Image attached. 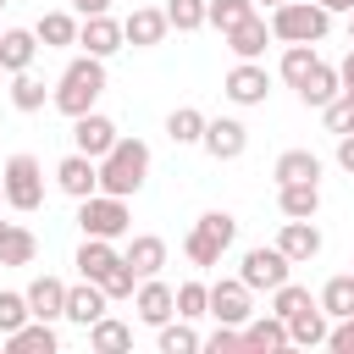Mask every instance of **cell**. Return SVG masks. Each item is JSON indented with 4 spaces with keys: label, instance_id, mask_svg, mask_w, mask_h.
<instances>
[{
    "label": "cell",
    "instance_id": "6da1fadb",
    "mask_svg": "<svg viewBox=\"0 0 354 354\" xmlns=\"http://www.w3.org/2000/svg\"><path fill=\"white\" fill-rule=\"evenodd\" d=\"M100 194H116V199H133L149 177V144L144 138H116L100 160Z\"/></svg>",
    "mask_w": 354,
    "mask_h": 354
},
{
    "label": "cell",
    "instance_id": "7a4b0ae2",
    "mask_svg": "<svg viewBox=\"0 0 354 354\" xmlns=\"http://www.w3.org/2000/svg\"><path fill=\"white\" fill-rule=\"evenodd\" d=\"M100 94H105V61L100 55H77V61H66L61 83L50 88V105L61 116H83V111H94Z\"/></svg>",
    "mask_w": 354,
    "mask_h": 354
},
{
    "label": "cell",
    "instance_id": "3957f363",
    "mask_svg": "<svg viewBox=\"0 0 354 354\" xmlns=\"http://www.w3.org/2000/svg\"><path fill=\"white\" fill-rule=\"evenodd\" d=\"M266 22H271V39H282V44H321L332 28V11L315 0H282V6H271Z\"/></svg>",
    "mask_w": 354,
    "mask_h": 354
},
{
    "label": "cell",
    "instance_id": "277c9868",
    "mask_svg": "<svg viewBox=\"0 0 354 354\" xmlns=\"http://www.w3.org/2000/svg\"><path fill=\"white\" fill-rule=\"evenodd\" d=\"M232 238H238V221H232V210H205V216L188 227V238H183V254H188L194 266H221V254L232 249Z\"/></svg>",
    "mask_w": 354,
    "mask_h": 354
},
{
    "label": "cell",
    "instance_id": "5b68a950",
    "mask_svg": "<svg viewBox=\"0 0 354 354\" xmlns=\"http://www.w3.org/2000/svg\"><path fill=\"white\" fill-rule=\"evenodd\" d=\"M77 227H83V238H111L116 243L133 227V210L116 194H88V199H77Z\"/></svg>",
    "mask_w": 354,
    "mask_h": 354
},
{
    "label": "cell",
    "instance_id": "8992f818",
    "mask_svg": "<svg viewBox=\"0 0 354 354\" xmlns=\"http://www.w3.org/2000/svg\"><path fill=\"white\" fill-rule=\"evenodd\" d=\"M0 183H6V205L11 210H39L44 205V166L33 155H11L0 166Z\"/></svg>",
    "mask_w": 354,
    "mask_h": 354
},
{
    "label": "cell",
    "instance_id": "52a82bcc",
    "mask_svg": "<svg viewBox=\"0 0 354 354\" xmlns=\"http://www.w3.org/2000/svg\"><path fill=\"white\" fill-rule=\"evenodd\" d=\"M288 271H293V260H288L277 243L243 249V260H238V277H243V288H249V293H271V288H282V282H288Z\"/></svg>",
    "mask_w": 354,
    "mask_h": 354
},
{
    "label": "cell",
    "instance_id": "ba28073f",
    "mask_svg": "<svg viewBox=\"0 0 354 354\" xmlns=\"http://www.w3.org/2000/svg\"><path fill=\"white\" fill-rule=\"evenodd\" d=\"M205 315H216V321H227V326H243V321L254 315V293L243 288V277L210 282V288H205Z\"/></svg>",
    "mask_w": 354,
    "mask_h": 354
},
{
    "label": "cell",
    "instance_id": "9c48e42d",
    "mask_svg": "<svg viewBox=\"0 0 354 354\" xmlns=\"http://www.w3.org/2000/svg\"><path fill=\"white\" fill-rule=\"evenodd\" d=\"M199 149L210 160H238L249 149V127L238 116H205V133H199Z\"/></svg>",
    "mask_w": 354,
    "mask_h": 354
},
{
    "label": "cell",
    "instance_id": "30bf717a",
    "mask_svg": "<svg viewBox=\"0 0 354 354\" xmlns=\"http://www.w3.org/2000/svg\"><path fill=\"white\" fill-rule=\"evenodd\" d=\"M221 94H227L232 105H266V100H271V72H266L260 61H238V66L221 77Z\"/></svg>",
    "mask_w": 354,
    "mask_h": 354
},
{
    "label": "cell",
    "instance_id": "8fae6325",
    "mask_svg": "<svg viewBox=\"0 0 354 354\" xmlns=\"http://www.w3.org/2000/svg\"><path fill=\"white\" fill-rule=\"evenodd\" d=\"M116 138H122V133H116V122H111V116H100V111H83V116H72V149H77V155L100 160V155H105Z\"/></svg>",
    "mask_w": 354,
    "mask_h": 354
},
{
    "label": "cell",
    "instance_id": "7c38bea8",
    "mask_svg": "<svg viewBox=\"0 0 354 354\" xmlns=\"http://www.w3.org/2000/svg\"><path fill=\"white\" fill-rule=\"evenodd\" d=\"M77 44H83V55L111 61V55L122 50V22H116L111 11H94V17H83V22H77Z\"/></svg>",
    "mask_w": 354,
    "mask_h": 354
},
{
    "label": "cell",
    "instance_id": "4fadbf2b",
    "mask_svg": "<svg viewBox=\"0 0 354 354\" xmlns=\"http://www.w3.org/2000/svg\"><path fill=\"white\" fill-rule=\"evenodd\" d=\"M277 249H282L293 266L315 260V254H321V227H315V216H288L282 232H277Z\"/></svg>",
    "mask_w": 354,
    "mask_h": 354
},
{
    "label": "cell",
    "instance_id": "5bb4252c",
    "mask_svg": "<svg viewBox=\"0 0 354 354\" xmlns=\"http://www.w3.org/2000/svg\"><path fill=\"white\" fill-rule=\"evenodd\" d=\"M133 315H138L144 326L171 321V315H177V304H171V282H160V277H138V288H133Z\"/></svg>",
    "mask_w": 354,
    "mask_h": 354
},
{
    "label": "cell",
    "instance_id": "9a60e30c",
    "mask_svg": "<svg viewBox=\"0 0 354 354\" xmlns=\"http://www.w3.org/2000/svg\"><path fill=\"white\" fill-rule=\"evenodd\" d=\"M166 33H171V22L160 6H138L133 17H122V44H133V50H155Z\"/></svg>",
    "mask_w": 354,
    "mask_h": 354
},
{
    "label": "cell",
    "instance_id": "2e32d148",
    "mask_svg": "<svg viewBox=\"0 0 354 354\" xmlns=\"http://www.w3.org/2000/svg\"><path fill=\"white\" fill-rule=\"evenodd\" d=\"M105 304H111V299H105V288H100V282H88V277H77V282L66 288V310H61V321H77V326L88 332V326L105 315Z\"/></svg>",
    "mask_w": 354,
    "mask_h": 354
},
{
    "label": "cell",
    "instance_id": "e0dca14e",
    "mask_svg": "<svg viewBox=\"0 0 354 354\" xmlns=\"http://www.w3.org/2000/svg\"><path fill=\"white\" fill-rule=\"evenodd\" d=\"M221 44H227L238 61H260V55H266V44H271V22L254 11V17H243L238 28H227V33H221Z\"/></svg>",
    "mask_w": 354,
    "mask_h": 354
},
{
    "label": "cell",
    "instance_id": "ac0fdd59",
    "mask_svg": "<svg viewBox=\"0 0 354 354\" xmlns=\"http://www.w3.org/2000/svg\"><path fill=\"white\" fill-rule=\"evenodd\" d=\"M55 188H61L66 199H88V194H100V166L72 149V155L55 166Z\"/></svg>",
    "mask_w": 354,
    "mask_h": 354
},
{
    "label": "cell",
    "instance_id": "d6986e66",
    "mask_svg": "<svg viewBox=\"0 0 354 354\" xmlns=\"http://www.w3.org/2000/svg\"><path fill=\"white\" fill-rule=\"evenodd\" d=\"M22 299H28V315L33 321H61V310H66V282L61 277H33L28 288H22Z\"/></svg>",
    "mask_w": 354,
    "mask_h": 354
},
{
    "label": "cell",
    "instance_id": "ffe728a7",
    "mask_svg": "<svg viewBox=\"0 0 354 354\" xmlns=\"http://www.w3.org/2000/svg\"><path fill=\"white\" fill-rule=\"evenodd\" d=\"M243 348H249V354H282V348H288V321L271 315V310H266V315H249V321H243Z\"/></svg>",
    "mask_w": 354,
    "mask_h": 354
},
{
    "label": "cell",
    "instance_id": "44dd1931",
    "mask_svg": "<svg viewBox=\"0 0 354 354\" xmlns=\"http://www.w3.org/2000/svg\"><path fill=\"white\" fill-rule=\"evenodd\" d=\"M77 277H88V282H105L116 266H122V254H116V243L111 238H83V249H77Z\"/></svg>",
    "mask_w": 354,
    "mask_h": 354
},
{
    "label": "cell",
    "instance_id": "7402d4cb",
    "mask_svg": "<svg viewBox=\"0 0 354 354\" xmlns=\"http://www.w3.org/2000/svg\"><path fill=\"white\" fill-rule=\"evenodd\" d=\"M326 343V310L321 304H304L288 315V348H321Z\"/></svg>",
    "mask_w": 354,
    "mask_h": 354
},
{
    "label": "cell",
    "instance_id": "603a6c76",
    "mask_svg": "<svg viewBox=\"0 0 354 354\" xmlns=\"http://www.w3.org/2000/svg\"><path fill=\"white\" fill-rule=\"evenodd\" d=\"M39 55L33 28H0V72H28Z\"/></svg>",
    "mask_w": 354,
    "mask_h": 354
},
{
    "label": "cell",
    "instance_id": "cb8c5ba5",
    "mask_svg": "<svg viewBox=\"0 0 354 354\" xmlns=\"http://www.w3.org/2000/svg\"><path fill=\"white\" fill-rule=\"evenodd\" d=\"M122 260L133 266V277H160V271H166V238L138 232V238L127 243V254H122Z\"/></svg>",
    "mask_w": 354,
    "mask_h": 354
},
{
    "label": "cell",
    "instance_id": "d4e9b609",
    "mask_svg": "<svg viewBox=\"0 0 354 354\" xmlns=\"http://www.w3.org/2000/svg\"><path fill=\"white\" fill-rule=\"evenodd\" d=\"M6 348H11V354H55V326L28 315L17 332H6Z\"/></svg>",
    "mask_w": 354,
    "mask_h": 354
},
{
    "label": "cell",
    "instance_id": "484cf974",
    "mask_svg": "<svg viewBox=\"0 0 354 354\" xmlns=\"http://www.w3.org/2000/svg\"><path fill=\"white\" fill-rule=\"evenodd\" d=\"M33 39H39L44 50H66V44H77V17H72V11H44V17L33 22Z\"/></svg>",
    "mask_w": 354,
    "mask_h": 354
},
{
    "label": "cell",
    "instance_id": "4316f807",
    "mask_svg": "<svg viewBox=\"0 0 354 354\" xmlns=\"http://www.w3.org/2000/svg\"><path fill=\"white\" fill-rule=\"evenodd\" d=\"M343 94V77H337V66H326V61H315V72L299 83V100L310 105V111H321L326 100H337Z\"/></svg>",
    "mask_w": 354,
    "mask_h": 354
},
{
    "label": "cell",
    "instance_id": "83f0119b",
    "mask_svg": "<svg viewBox=\"0 0 354 354\" xmlns=\"http://www.w3.org/2000/svg\"><path fill=\"white\" fill-rule=\"evenodd\" d=\"M271 177L277 183H321V160L310 149H282L277 166H271Z\"/></svg>",
    "mask_w": 354,
    "mask_h": 354
},
{
    "label": "cell",
    "instance_id": "f1b7e54d",
    "mask_svg": "<svg viewBox=\"0 0 354 354\" xmlns=\"http://www.w3.org/2000/svg\"><path fill=\"white\" fill-rule=\"evenodd\" d=\"M277 210L282 216H315L321 210V183H277Z\"/></svg>",
    "mask_w": 354,
    "mask_h": 354
},
{
    "label": "cell",
    "instance_id": "f546056e",
    "mask_svg": "<svg viewBox=\"0 0 354 354\" xmlns=\"http://www.w3.org/2000/svg\"><path fill=\"white\" fill-rule=\"evenodd\" d=\"M88 348H94V354H122V348H133V326L116 321V315H100V321L88 326Z\"/></svg>",
    "mask_w": 354,
    "mask_h": 354
},
{
    "label": "cell",
    "instance_id": "4dcf8cb0",
    "mask_svg": "<svg viewBox=\"0 0 354 354\" xmlns=\"http://www.w3.org/2000/svg\"><path fill=\"white\" fill-rule=\"evenodd\" d=\"M315 61H321V55H315V44H288V50H282V61H277V77H282L288 88H299V83L315 72Z\"/></svg>",
    "mask_w": 354,
    "mask_h": 354
},
{
    "label": "cell",
    "instance_id": "1f68e13d",
    "mask_svg": "<svg viewBox=\"0 0 354 354\" xmlns=\"http://www.w3.org/2000/svg\"><path fill=\"white\" fill-rule=\"evenodd\" d=\"M44 100H50V88H44V77H33V66H28V72H11V105H17L22 116L44 111Z\"/></svg>",
    "mask_w": 354,
    "mask_h": 354
},
{
    "label": "cell",
    "instance_id": "d6a6232c",
    "mask_svg": "<svg viewBox=\"0 0 354 354\" xmlns=\"http://www.w3.org/2000/svg\"><path fill=\"white\" fill-rule=\"evenodd\" d=\"M321 310H326V321H337V315H354V271H337L326 288H321V299H315Z\"/></svg>",
    "mask_w": 354,
    "mask_h": 354
},
{
    "label": "cell",
    "instance_id": "836d02e7",
    "mask_svg": "<svg viewBox=\"0 0 354 354\" xmlns=\"http://www.w3.org/2000/svg\"><path fill=\"white\" fill-rule=\"evenodd\" d=\"M33 254H39V238L28 232V227H6V238H0V266H33Z\"/></svg>",
    "mask_w": 354,
    "mask_h": 354
},
{
    "label": "cell",
    "instance_id": "e575fe53",
    "mask_svg": "<svg viewBox=\"0 0 354 354\" xmlns=\"http://www.w3.org/2000/svg\"><path fill=\"white\" fill-rule=\"evenodd\" d=\"M199 133H205V111L199 105H177L166 116V138L171 144H199Z\"/></svg>",
    "mask_w": 354,
    "mask_h": 354
},
{
    "label": "cell",
    "instance_id": "d590c367",
    "mask_svg": "<svg viewBox=\"0 0 354 354\" xmlns=\"http://www.w3.org/2000/svg\"><path fill=\"white\" fill-rule=\"evenodd\" d=\"M155 332H160V337H155L160 354H194V348H199V332H194L183 315H177V321H160Z\"/></svg>",
    "mask_w": 354,
    "mask_h": 354
},
{
    "label": "cell",
    "instance_id": "8d00e7d4",
    "mask_svg": "<svg viewBox=\"0 0 354 354\" xmlns=\"http://www.w3.org/2000/svg\"><path fill=\"white\" fill-rule=\"evenodd\" d=\"M254 11H260L254 0H205V22H210V28H221V33H227V28H238V22H243V17H254Z\"/></svg>",
    "mask_w": 354,
    "mask_h": 354
},
{
    "label": "cell",
    "instance_id": "74e56055",
    "mask_svg": "<svg viewBox=\"0 0 354 354\" xmlns=\"http://www.w3.org/2000/svg\"><path fill=\"white\" fill-rule=\"evenodd\" d=\"M160 11H166V22H171L177 33H194V28H205V0H166Z\"/></svg>",
    "mask_w": 354,
    "mask_h": 354
},
{
    "label": "cell",
    "instance_id": "f35d334b",
    "mask_svg": "<svg viewBox=\"0 0 354 354\" xmlns=\"http://www.w3.org/2000/svg\"><path fill=\"white\" fill-rule=\"evenodd\" d=\"M304 304H315V299H310V288H299L293 277H288L282 288H271V315H282V321H288V315H293V310H304Z\"/></svg>",
    "mask_w": 354,
    "mask_h": 354
},
{
    "label": "cell",
    "instance_id": "ab89813d",
    "mask_svg": "<svg viewBox=\"0 0 354 354\" xmlns=\"http://www.w3.org/2000/svg\"><path fill=\"white\" fill-rule=\"evenodd\" d=\"M205 288H210V282H183V288H171V304H177L183 321H199V315H205Z\"/></svg>",
    "mask_w": 354,
    "mask_h": 354
},
{
    "label": "cell",
    "instance_id": "60d3db41",
    "mask_svg": "<svg viewBox=\"0 0 354 354\" xmlns=\"http://www.w3.org/2000/svg\"><path fill=\"white\" fill-rule=\"evenodd\" d=\"M321 122H326V133H354V100H348V94L326 100V105H321Z\"/></svg>",
    "mask_w": 354,
    "mask_h": 354
},
{
    "label": "cell",
    "instance_id": "b9f144b4",
    "mask_svg": "<svg viewBox=\"0 0 354 354\" xmlns=\"http://www.w3.org/2000/svg\"><path fill=\"white\" fill-rule=\"evenodd\" d=\"M199 348H210V354H232V348H243V326L216 321V332H210V337H199Z\"/></svg>",
    "mask_w": 354,
    "mask_h": 354
},
{
    "label": "cell",
    "instance_id": "7bdbcfd3",
    "mask_svg": "<svg viewBox=\"0 0 354 354\" xmlns=\"http://www.w3.org/2000/svg\"><path fill=\"white\" fill-rule=\"evenodd\" d=\"M22 321H28V299H22V293H0V337L17 332Z\"/></svg>",
    "mask_w": 354,
    "mask_h": 354
},
{
    "label": "cell",
    "instance_id": "ee69618b",
    "mask_svg": "<svg viewBox=\"0 0 354 354\" xmlns=\"http://www.w3.org/2000/svg\"><path fill=\"white\" fill-rule=\"evenodd\" d=\"M100 288H105V299H133V288H138V277H133V266L122 260V266H116V271H111V277H105Z\"/></svg>",
    "mask_w": 354,
    "mask_h": 354
},
{
    "label": "cell",
    "instance_id": "f6af8a7d",
    "mask_svg": "<svg viewBox=\"0 0 354 354\" xmlns=\"http://www.w3.org/2000/svg\"><path fill=\"white\" fill-rule=\"evenodd\" d=\"M326 348L332 354H354V315H337V326H326Z\"/></svg>",
    "mask_w": 354,
    "mask_h": 354
},
{
    "label": "cell",
    "instance_id": "bcb514c9",
    "mask_svg": "<svg viewBox=\"0 0 354 354\" xmlns=\"http://www.w3.org/2000/svg\"><path fill=\"white\" fill-rule=\"evenodd\" d=\"M337 166L354 177V133H337Z\"/></svg>",
    "mask_w": 354,
    "mask_h": 354
},
{
    "label": "cell",
    "instance_id": "7dc6e473",
    "mask_svg": "<svg viewBox=\"0 0 354 354\" xmlns=\"http://www.w3.org/2000/svg\"><path fill=\"white\" fill-rule=\"evenodd\" d=\"M72 6H77L83 17H94V11H111V0H72Z\"/></svg>",
    "mask_w": 354,
    "mask_h": 354
},
{
    "label": "cell",
    "instance_id": "c3c4849f",
    "mask_svg": "<svg viewBox=\"0 0 354 354\" xmlns=\"http://www.w3.org/2000/svg\"><path fill=\"white\" fill-rule=\"evenodd\" d=\"M337 77H354V44H348V55H343V66H337Z\"/></svg>",
    "mask_w": 354,
    "mask_h": 354
},
{
    "label": "cell",
    "instance_id": "681fc988",
    "mask_svg": "<svg viewBox=\"0 0 354 354\" xmlns=\"http://www.w3.org/2000/svg\"><path fill=\"white\" fill-rule=\"evenodd\" d=\"M315 6H326V11H354V0H315Z\"/></svg>",
    "mask_w": 354,
    "mask_h": 354
},
{
    "label": "cell",
    "instance_id": "f907efd6",
    "mask_svg": "<svg viewBox=\"0 0 354 354\" xmlns=\"http://www.w3.org/2000/svg\"><path fill=\"white\" fill-rule=\"evenodd\" d=\"M343 94H348V100H354V77H343Z\"/></svg>",
    "mask_w": 354,
    "mask_h": 354
},
{
    "label": "cell",
    "instance_id": "816d5d0a",
    "mask_svg": "<svg viewBox=\"0 0 354 354\" xmlns=\"http://www.w3.org/2000/svg\"><path fill=\"white\" fill-rule=\"evenodd\" d=\"M348 44H354V11H348Z\"/></svg>",
    "mask_w": 354,
    "mask_h": 354
},
{
    "label": "cell",
    "instance_id": "f5cc1de1",
    "mask_svg": "<svg viewBox=\"0 0 354 354\" xmlns=\"http://www.w3.org/2000/svg\"><path fill=\"white\" fill-rule=\"evenodd\" d=\"M254 6H266V11H271V6H282V0H254Z\"/></svg>",
    "mask_w": 354,
    "mask_h": 354
},
{
    "label": "cell",
    "instance_id": "db71d44e",
    "mask_svg": "<svg viewBox=\"0 0 354 354\" xmlns=\"http://www.w3.org/2000/svg\"><path fill=\"white\" fill-rule=\"evenodd\" d=\"M6 227H11V221H0V238H6Z\"/></svg>",
    "mask_w": 354,
    "mask_h": 354
},
{
    "label": "cell",
    "instance_id": "11a10c76",
    "mask_svg": "<svg viewBox=\"0 0 354 354\" xmlns=\"http://www.w3.org/2000/svg\"><path fill=\"white\" fill-rule=\"evenodd\" d=\"M0 205H6V183H0Z\"/></svg>",
    "mask_w": 354,
    "mask_h": 354
},
{
    "label": "cell",
    "instance_id": "9f6ffc18",
    "mask_svg": "<svg viewBox=\"0 0 354 354\" xmlns=\"http://www.w3.org/2000/svg\"><path fill=\"white\" fill-rule=\"evenodd\" d=\"M0 11H6V0H0Z\"/></svg>",
    "mask_w": 354,
    "mask_h": 354
}]
</instances>
